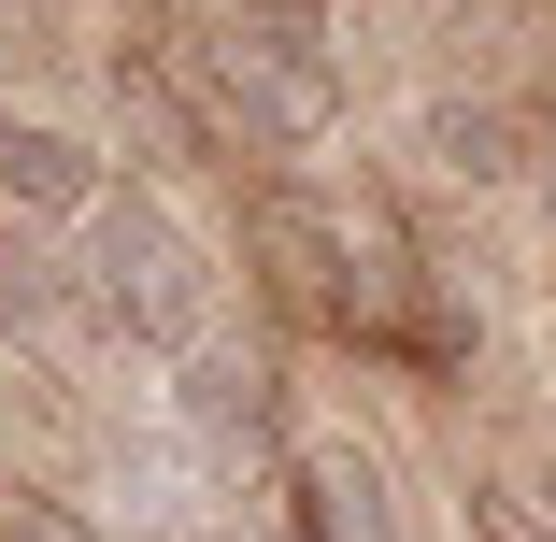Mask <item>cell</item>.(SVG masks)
I'll list each match as a JSON object with an SVG mask.
<instances>
[{"instance_id": "cell-6", "label": "cell", "mask_w": 556, "mask_h": 542, "mask_svg": "<svg viewBox=\"0 0 556 542\" xmlns=\"http://www.w3.org/2000/svg\"><path fill=\"white\" fill-rule=\"evenodd\" d=\"M414 172L500 200V186L542 172V129H528V100H500V86H428V100H414Z\"/></svg>"}, {"instance_id": "cell-8", "label": "cell", "mask_w": 556, "mask_h": 542, "mask_svg": "<svg viewBox=\"0 0 556 542\" xmlns=\"http://www.w3.org/2000/svg\"><path fill=\"white\" fill-rule=\"evenodd\" d=\"M86 314V272L43 243V229H15V214H0V343H58Z\"/></svg>"}, {"instance_id": "cell-10", "label": "cell", "mask_w": 556, "mask_h": 542, "mask_svg": "<svg viewBox=\"0 0 556 542\" xmlns=\"http://www.w3.org/2000/svg\"><path fill=\"white\" fill-rule=\"evenodd\" d=\"M457 542H556V514H542L528 486H500V471H471V500H457Z\"/></svg>"}, {"instance_id": "cell-5", "label": "cell", "mask_w": 556, "mask_h": 542, "mask_svg": "<svg viewBox=\"0 0 556 542\" xmlns=\"http://www.w3.org/2000/svg\"><path fill=\"white\" fill-rule=\"evenodd\" d=\"M271 486H286L300 542H400V471H386V443H357V428H300Z\"/></svg>"}, {"instance_id": "cell-7", "label": "cell", "mask_w": 556, "mask_h": 542, "mask_svg": "<svg viewBox=\"0 0 556 542\" xmlns=\"http://www.w3.org/2000/svg\"><path fill=\"white\" fill-rule=\"evenodd\" d=\"M115 200V157L58 115H0V214L15 229H86V214Z\"/></svg>"}, {"instance_id": "cell-4", "label": "cell", "mask_w": 556, "mask_h": 542, "mask_svg": "<svg viewBox=\"0 0 556 542\" xmlns=\"http://www.w3.org/2000/svg\"><path fill=\"white\" fill-rule=\"evenodd\" d=\"M243 257H257V300H271V314L343 329V200H314V186H257V200H243Z\"/></svg>"}, {"instance_id": "cell-1", "label": "cell", "mask_w": 556, "mask_h": 542, "mask_svg": "<svg viewBox=\"0 0 556 542\" xmlns=\"http://www.w3.org/2000/svg\"><path fill=\"white\" fill-rule=\"evenodd\" d=\"M186 86H200V115L214 143L243 157H328L357 129V58H343V15H200L172 29Z\"/></svg>"}, {"instance_id": "cell-2", "label": "cell", "mask_w": 556, "mask_h": 542, "mask_svg": "<svg viewBox=\"0 0 556 542\" xmlns=\"http://www.w3.org/2000/svg\"><path fill=\"white\" fill-rule=\"evenodd\" d=\"M72 272H86V314H100L129 357H172V371H186V357L214 343V243L186 229L157 186H115V200H100Z\"/></svg>"}, {"instance_id": "cell-11", "label": "cell", "mask_w": 556, "mask_h": 542, "mask_svg": "<svg viewBox=\"0 0 556 542\" xmlns=\"http://www.w3.org/2000/svg\"><path fill=\"white\" fill-rule=\"evenodd\" d=\"M528 200H542V229H556V129H542V172H528Z\"/></svg>"}, {"instance_id": "cell-9", "label": "cell", "mask_w": 556, "mask_h": 542, "mask_svg": "<svg viewBox=\"0 0 556 542\" xmlns=\"http://www.w3.org/2000/svg\"><path fill=\"white\" fill-rule=\"evenodd\" d=\"M0 542H115L72 486H43V471H0Z\"/></svg>"}, {"instance_id": "cell-3", "label": "cell", "mask_w": 556, "mask_h": 542, "mask_svg": "<svg viewBox=\"0 0 556 542\" xmlns=\"http://www.w3.org/2000/svg\"><path fill=\"white\" fill-rule=\"evenodd\" d=\"M172 443L200 457V486H243L257 457L286 471V443H300V428H286V371H271L257 343H229V329H214V343L172 371Z\"/></svg>"}, {"instance_id": "cell-12", "label": "cell", "mask_w": 556, "mask_h": 542, "mask_svg": "<svg viewBox=\"0 0 556 542\" xmlns=\"http://www.w3.org/2000/svg\"><path fill=\"white\" fill-rule=\"evenodd\" d=\"M528 500H542V514H556V457H542V486H528Z\"/></svg>"}]
</instances>
